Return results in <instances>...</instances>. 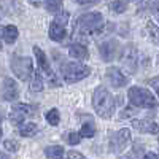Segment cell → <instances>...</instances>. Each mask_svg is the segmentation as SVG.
<instances>
[{
  "label": "cell",
  "instance_id": "20",
  "mask_svg": "<svg viewBox=\"0 0 159 159\" xmlns=\"http://www.w3.org/2000/svg\"><path fill=\"white\" fill-rule=\"evenodd\" d=\"M24 118H25V113H24V111H21V110H18V108H11V111H10V121L15 124V126L22 124Z\"/></svg>",
  "mask_w": 159,
  "mask_h": 159
},
{
  "label": "cell",
  "instance_id": "2",
  "mask_svg": "<svg viewBox=\"0 0 159 159\" xmlns=\"http://www.w3.org/2000/svg\"><path fill=\"white\" fill-rule=\"evenodd\" d=\"M103 24V16L100 13H86V15L80 16L76 19V24H75V38H78L81 43V38L86 40L88 35H92L100 25Z\"/></svg>",
  "mask_w": 159,
  "mask_h": 159
},
{
  "label": "cell",
  "instance_id": "19",
  "mask_svg": "<svg viewBox=\"0 0 159 159\" xmlns=\"http://www.w3.org/2000/svg\"><path fill=\"white\" fill-rule=\"evenodd\" d=\"M147 32L154 43H159V25L153 21H147Z\"/></svg>",
  "mask_w": 159,
  "mask_h": 159
},
{
  "label": "cell",
  "instance_id": "14",
  "mask_svg": "<svg viewBox=\"0 0 159 159\" xmlns=\"http://www.w3.org/2000/svg\"><path fill=\"white\" fill-rule=\"evenodd\" d=\"M18 37H19V30H18V27H15V25H7V27L3 29V40H5V43L13 45L18 40Z\"/></svg>",
  "mask_w": 159,
  "mask_h": 159
},
{
  "label": "cell",
  "instance_id": "17",
  "mask_svg": "<svg viewBox=\"0 0 159 159\" xmlns=\"http://www.w3.org/2000/svg\"><path fill=\"white\" fill-rule=\"evenodd\" d=\"M43 5L49 13H54L56 16L62 13V0H45Z\"/></svg>",
  "mask_w": 159,
  "mask_h": 159
},
{
  "label": "cell",
  "instance_id": "34",
  "mask_svg": "<svg viewBox=\"0 0 159 159\" xmlns=\"http://www.w3.org/2000/svg\"><path fill=\"white\" fill-rule=\"evenodd\" d=\"M0 159H10V156H8V154H5V153H2V151H0Z\"/></svg>",
  "mask_w": 159,
  "mask_h": 159
},
{
  "label": "cell",
  "instance_id": "24",
  "mask_svg": "<svg viewBox=\"0 0 159 159\" xmlns=\"http://www.w3.org/2000/svg\"><path fill=\"white\" fill-rule=\"evenodd\" d=\"M64 140L69 145H78L81 140V135H80V132H69V134L64 135Z\"/></svg>",
  "mask_w": 159,
  "mask_h": 159
},
{
  "label": "cell",
  "instance_id": "23",
  "mask_svg": "<svg viewBox=\"0 0 159 159\" xmlns=\"http://www.w3.org/2000/svg\"><path fill=\"white\" fill-rule=\"evenodd\" d=\"M127 5H129V0H113L110 8L115 13H124L127 10Z\"/></svg>",
  "mask_w": 159,
  "mask_h": 159
},
{
  "label": "cell",
  "instance_id": "3",
  "mask_svg": "<svg viewBox=\"0 0 159 159\" xmlns=\"http://www.w3.org/2000/svg\"><path fill=\"white\" fill-rule=\"evenodd\" d=\"M127 97L130 105L139 108H154L157 105V99L151 94L148 89L140 88V86H132L127 91Z\"/></svg>",
  "mask_w": 159,
  "mask_h": 159
},
{
  "label": "cell",
  "instance_id": "30",
  "mask_svg": "<svg viewBox=\"0 0 159 159\" xmlns=\"http://www.w3.org/2000/svg\"><path fill=\"white\" fill-rule=\"evenodd\" d=\"M67 159H88V157H84L81 153H78V151H69Z\"/></svg>",
  "mask_w": 159,
  "mask_h": 159
},
{
  "label": "cell",
  "instance_id": "26",
  "mask_svg": "<svg viewBox=\"0 0 159 159\" xmlns=\"http://www.w3.org/2000/svg\"><path fill=\"white\" fill-rule=\"evenodd\" d=\"M3 147H5V150H7V151L15 153V151H18V150H19V143H18V142H15V140H5V142H3Z\"/></svg>",
  "mask_w": 159,
  "mask_h": 159
},
{
  "label": "cell",
  "instance_id": "33",
  "mask_svg": "<svg viewBox=\"0 0 159 159\" xmlns=\"http://www.w3.org/2000/svg\"><path fill=\"white\" fill-rule=\"evenodd\" d=\"M2 40H3V29H0V51H2Z\"/></svg>",
  "mask_w": 159,
  "mask_h": 159
},
{
  "label": "cell",
  "instance_id": "29",
  "mask_svg": "<svg viewBox=\"0 0 159 159\" xmlns=\"http://www.w3.org/2000/svg\"><path fill=\"white\" fill-rule=\"evenodd\" d=\"M75 3H78V5H83V7H88V5H96V3H99L100 0H73Z\"/></svg>",
  "mask_w": 159,
  "mask_h": 159
},
{
  "label": "cell",
  "instance_id": "27",
  "mask_svg": "<svg viewBox=\"0 0 159 159\" xmlns=\"http://www.w3.org/2000/svg\"><path fill=\"white\" fill-rule=\"evenodd\" d=\"M148 86H151V89L156 92V96H157V99H159V76L150 78V80H148Z\"/></svg>",
  "mask_w": 159,
  "mask_h": 159
},
{
  "label": "cell",
  "instance_id": "7",
  "mask_svg": "<svg viewBox=\"0 0 159 159\" xmlns=\"http://www.w3.org/2000/svg\"><path fill=\"white\" fill-rule=\"evenodd\" d=\"M130 143V130L129 129H119L110 135V151L111 153H121L127 145Z\"/></svg>",
  "mask_w": 159,
  "mask_h": 159
},
{
  "label": "cell",
  "instance_id": "1",
  "mask_svg": "<svg viewBox=\"0 0 159 159\" xmlns=\"http://www.w3.org/2000/svg\"><path fill=\"white\" fill-rule=\"evenodd\" d=\"M92 107H94V111L103 118H111V115L115 113V107H116V97L111 96V92L103 88V86H99L94 94H92Z\"/></svg>",
  "mask_w": 159,
  "mask_h": 159
},
{
  "label": "cell",
  "instance_id": "4",
  "mask_svg": "<svg viewBox=\"0 0 159 159\" xmlns=\"http://www.w3.org/2000/svg\"><path fill=\"white\" fill-rule=\"evenodd\" d=\"M91 69L81 62H64L61 65V75L65 83H78L89 76Z\"/></svg>",
  "mask_w": 159,
  "mask_h": 159
},
{
  "label": "cell",
  "instance_id": "36",
  "mask_svg": "<svg viewBox=\"0 0 159 159\" xmlns=\"http://www.w3.org/2000/svg\"><path fill=\"white\" fill-rule=\"evenodd\" d=\"M134 2H140V0H134Z\"/></svg>",
  "mask_w": 159,
  "mask_h": 159
},
{
  "label": "cell",
  "instance_id": "12",
  "mask_svg": "<svg viewBox=\"0 0 159 159\" xmlns=\"http://www.w3.org/2000/svg\"><path fill=\"white\" fill-rule=\"evenodd\" d=\"M132 126L143 134H157L159 132V124H156L151 119H134Z\"/></svg>",
  "mask_w": 159,
  "mask_h": 159
},
{
  "label": "cell",
  "instance_id": "31",
  "mask_svg": "<svg viewBox=\"0 0 159 159\" xmlns=\"http://www.w3.org/2000/svg\"><path fill=\"white\" fill-rule=\"evenodd\" d=\"M143 159H159V154H156V153H147V154H145L143 156Z\"/></svg>",
  "mask_w": 159,
  "mask_h": 159
},
{
  "label": "cell",
  "instance_id": "35",
  "mask_svg": "<svg viewBox=\"0 0 159 159\" xmlns=\"http://www.w3.org/2000/svg\"><path fill=\"white\" fill-rule=\"evenodd\" d=\"M0 140H2V129H0Z\"/></svg>",
  "mask_w": 159,
  "mask_h": 159
},
{
  "label": "cell",
  "instance_id": "28",
  "mask_svg": "<svg viewBox=\"0 0 159 159\" xmlns=\"http://www.w3.org/2000/svg\"><path fill=\"white\" fill-rule=\"evenodd\" d=\"M135 113H137L135 107H134V105H130V107H127V108L121 113V118H129V116H134Z\"/></svg>",
  "mask_w": 159,
  "mask_h": 159
},
{
  "label": "cell",
  "instance_id": "8",
  "mask_svg": "<svg viewBox=\"0 0 159 159\" xmlns=\"http://www.w3.org/2000/svg\"><path fill=\"white\" fill-rule=\"evenodd\" d=\"M121 61L124 64V67L127 69V72L135 73L137 70V64H139V52L137 48L134 45H127L126 48H123L121 51Z\"/></svg>",
  "mask_w": 159,
  "mask_h": 159
},
{
  "label": "cell",
  "instance_id": "32",
  "mask_svg": "<svg viewBox=\"0 0 159 159\" xmlns=\"http://www.w3.org/2000/svg\"><path fill=\"white\" fill-rule=\"evenodd\" d=\"M29 2H30L34 7H40V5H42V3L45 2V0H29Z\"/></svg>",
  "mask_w": 159,
  "mask_h": 159
},
{
  "label": "cell",
  "instance_id": "18",
  "mask_svg": "<svg viewBox=\"0 0 159 159\" xmlns=\"http://www.w3.org/2000/svg\"><path fill=\"white\" fill-rule=\"evenodd\" d=\"M30 91L34 92H40V91H43V75L42 72H35L34 78L30 80Z\"/></svg>",
  "mask_w": 159,
  "mask_h": 159
},
{
  "label": "cell",
  "instance_id": "6",
  "mask_svg": "<svg viewBox=\"0 0 159 159\" xmlns=\"http://www.w3.org/2000/svg\"><path fill=\"white\" fill-rule=\"evenodd\" d=\"M70 15L67 11H62L56 16V19L51 22L49 25V38L52 42H62V40L67 37V30H65V25L69 22Z\"/></svg>",
  "mask_w": 159,
  "mask_h": 159
},
{
  "label": "cell",
  "instance_id": "15",
  "mask_svg": "<svg viewBox=\"0 0 159 159\" xmlns=\"http://www.w3.org/2000/svg\"><path fill=\"white\" fill-rule=\"evenodd\" d=\"M45 154L49 159H64V148L61 145H51L45 150Z\"/></svg>",
  "mask_w": 159,
  "mask_h": 159
},
{
  "label": "cell",
  "instance_id": "16",
  "mask_svg": "<svg viewBox=\"0 0 159 159\" xmlns=\"http://www.w3.org/2000/svg\"><path fill=\"white\" fill-rule=\"evenodd\" d=\"M38 132V126L35 123H27V124H22L19 127V135L21 137H34Z\"/></svg>",
  "mask_w": 159,
  "mask_h": 159
},
{
  "label": "cell",
  "instance_id": "13",
  "mask_svg": "<svg viewBox=\"0 0 159 159\" xmlns=\"http://www.w3.org/2000/svg\"><path fill=\"white\" fill-rule=\"evenodd\" d=\"M69 54L75 59L84 61V59H88L89 52H88V48L83 43H72V45H69Z\"/></svg>",
  "mask_w": 159,
  "mask_h": 159
},
{
  "label": "cell",
  "instance_id": "25",
  "mask_svg": "<svg viewBox=\"0 0 159 159\" xmlns=\"http://www.w3.org/2000/svg\"><path fill=\"white\" fill-rule=\"evenodd\" d=\"M113 30H115V24L108 22V24H102L92 35H105V34H110V32H113Z\"/></svg>",
  "mask_w": 159,
  "mask_h": 159
},
{
  "label": "cell",
  "instance_id": "21",
  "mask_svg": "<svg viewBox=\"0 0 159 159\" xmlns=\"http://www.w3.org/2000/svg\"><path fill=\"white\" fill-rule=\"evenodd\" d=\"M46 121L51 124V126H57L61 123V115H59V110L57 108H51L48 113H46Z\"/></svg>",
  "mask_w": 159,
  "mask_h": 159
},
{
  "label": "cell",
  "instance_id": "9",
  "mask_svg": "<svg viewBox=\"0 0 159 159\" xmlns=\"http://www.w3.org/2000/svg\"><path fill=\"white\" fill-rule=\"evenodd\" d=\"M100 56L105 62H111L113 59H116L118 56H121V51H119V43L116 40H107L103 42L99 48Z\"/></svg>",
  "mask_w": 159,
  "mask_h": 159
},
{
  "label": "cell",
  "instance_id": "10",
  "mask_svg": "<svg viewBox=\"0 0 159 159\" xmlns=\"http://www.w3.org/2000/svg\"><path fill=\"white\" fill-rule=\"evenodd\" d=\"M18 96H19V89H18L16 81L11 78H5L2 88H0V100L13 102V100L18 99Z\"/></svg>",
  "mask_w": 159,
  "mask_h": 159
},
{
  "label": "cell",
  "instance_id": "5",
  "mask_svg": "<svg viewBox=\"0 0 159 159\" xmlns=\"http://www.w3.org/2000/svg\"><path fill=\"white\" fill-rule=\"evenodd\" d=\"M11 70L13 73L16 75L18 80L21 81H30L34 78L35 72H34V64L30 61V57H25V56H13L11 57Z\"/></svg>",
  "mask_w": 159,
  "mask_h": 159
},
{
  "label": "cell",
  "instance_id": "11",
  "mask_svg": "<svg viewBox=\"0 0 159 159\" xmlns=\"http://www.w3.org/2000/svg\"><path fill=\"white\" fill-rule=\"evenodd\" d=\"M107 78H108L110 84H111L113 88H116V89L126 86L127 81H129L127 76H126L121 70H119L118 67H108V69H107Z\"/></svg>",
  "mask_w": 159,
  "mask_h": 159
},
{
  "label": "cell",
  "instance_id": "22",
  "mask_svg": "<svg viewBox=\"0 0 159 159\" xmlns=\"http://www.w3.org/2000/svg\"><path fill=\"white\" fill-rule=\"evenodd\" d=\"M94 134H96V126H94V124H91V123L83 124L81 129H80V135H81V137L91 139V137H94Z\"/></svg>",
  "mask_w": 159,
  "mask_h": 159
}]
</instances>
